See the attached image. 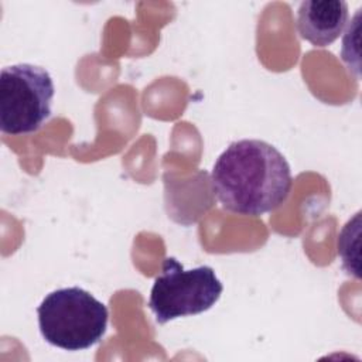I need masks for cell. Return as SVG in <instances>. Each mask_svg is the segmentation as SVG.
Masks as SVG:
<instances>
[{
    "label": "cell",
    "mask_w": 362,
    "mask_h": 362,
    "mask_svg": "<svg viewBox=\"0 0 362 362\" xmlns=\"http://www.w3.org/2000/svg\"><path fill=\"white\" fill-rule=\"evenodd\" d=\"M37 315L42 338L65 351H83L100 342L109 320L106 305L76 286L47 294Z\"/></svg>",
    "instance_id": "obj_2"
},
{
    "label": "cell",
    "mask_w": 362,
    "mask_h": 362,
    "mask_svg": "<svg viewBox=\"0 0 362 362\" xmlns=\"http://www.w3.org/2000/svg\"><path fill=\"white\" fill-rule=\"evenodd\" d=\"M222 291L223 286L211 266L184 269L175 257H167L150 290L148 308L158 324H165L208 311Z\"/></svg>",
    "instance_id": "obj_3"
},
{
    "label": "cell",
    "mask_w": 362,
    "mask_h": 362,
    "mask_svg": "<svg viewBox=\"0 0 362 362\" xmlns=\"http://www.w3.org/2000/svg\"><path fill=\"white\" fill-rule=\"evenodd\" d=\"M54 93L45 68L33 64L4 66L0 74V130L11 136L37 132L51 116Z\"/></svg>",
    "instance_id": "obj_4"
},
{
    "label": "cell",
    "mask_w": 362,
    "mask_h": 362,
    "mask_svg": "<svg viewBox=\"0 0 362 362\" xmlns=\"http://www.w3.org/2000/svg\"><path fill=\"white\" fill-rule=\"evenodd\" d=\"M346 21L348 3L344 0H305L297 8V31L314 47L331 45Z\"/></svg>",
    "instance_id": "obj_5"
},
{
    "label": "cell",
    "mask_w": 362,
    "mask_h": 362,
    "mask_svg": "<svg viewBox=\"0 0 362 362\" xmlns=\"http://www.w3.org/2000/svg\"><path fill=\"white\" fill-rule=\"evenodd\" d=\"M211 184L222 206L243 216H260L288 198L293 177L286 157L257 139L232 141L216 158Z\"/></svg>",
    "instance_id": "obj_1"
}]
</instances>
